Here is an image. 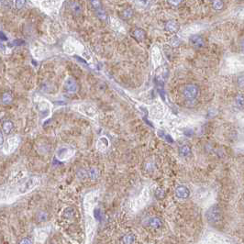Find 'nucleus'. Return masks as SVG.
Listing matches in <instances>:
<instances>
[{"mask_svg": "<svg viewBox=\"0 0 244 244\" xmlns=\"http://www.w3.org/2000/svg\"><path fill=\"white\" fill-rule=\"evenodd\" d=\"M208 223L214 227H217L223 222V214L217 206H212L208 208L206 214Z\"/></svg>", "mask_w": 244, "mask_h": 244, "instance_id": "nucleus-1", "label": "nucleus"}, {"mask_svg": "<svg viewBox=\"0 0 244 244\" xmlns=\"http://www.w3.org/2000/svg\"><path fill=\"white\" fill-rule=\"evenodd\" d=\"M199 93V89L197 87V86L194 85V84H189L187 86L185 87L184 90H183V95L185 97V98L186 100H195Z\"/></svg>", "mask_w": 244, "mask_h": 244, "instance_id": "nucleus-2", "label": "nucleus"}, {"mask_svg": "<svg viewBox=\"0 0 244 244\" xmlns=\"http://www.w3.org/2000/svg\"><path fill=\"white\" fill-rule=\"evenodd\" d=\"M189 41L191 43V45L196 49H200L203 48L206 44V41L204 40V38L200 35H193L190 37Z\"/></svg>", "mask_w": 244, "mask_h": 244, "instance_id": "nucleus-3", "label": "nucleus"}, {"mask_svg": "<svg viewBox=\"0 0 244 244\" xmlns=\"http://www.w3.org/2000/svg\"><path fill=\"white\" fill-rule=\"evenodd\" d=\"M175 196L180 198V199H186L189 196H190V191L189 189L185 186H177L175 190Z\"/></svg>", "mask_w": 244, "mask_h": 244, "instance_id": "nucleus-4", "label": "nucleus"}, {"mask_svg": "<svg viewBox=\"0 0 244 244\" xmlns=\"http://www.w3.org/2000/svg\"><path fill=\"white\" fill-rule=\"evenodd\" d=\"M69 9L72 12V15L76 16V17H79L83 14V8L81 6L80 3L76 2V1H72L70 3L69 5Z\"/></svg>", "mask_w": 244, "mask_h": 244, "instance_id": "nucleus-5", "label": "nucleus"}, {"mask_svg": "<svg viewBox=\"0 0 244 244\" xmlns=\"http://www.w3.org/2000/svg\"><path fill=\"white\" fill-rule=\"evenodd\" d=\"M64 87L67 90V92H69V93H75L78 89V86H77L76 82L71 77L66 79L65 83H64Z\"/></svg>", "mask_w": 244, "mask_h": 244, "instance_id": "nucleus-6", "label": "nucleus"}, {"mask_svg": "<svg viewBox=\"0 0 244 244\" xmlns=\"http://www.w3.org/2000/svg\"><path fill=\"white\" fill-rule=\"evenodd\" d=\"M149 227H150L153 229H159L162 227V221L159 217H150L148 221Z\"/></svg>", "mask_w": 244, "mask_h": 244, "instance_id": "nucleus-7", "label": "nucleus"}, {"mask_svg": "<svg viewBox=\"0 0 244 244\" xmlns=\"http://www.w3.org/2000/svg\"><path fill=\"white\" fill-rule=\"evenodd\" d=\"M164 29L169 32H176L179 30V24L175 20H169L165 23Z\"/></svg>", "mask_w": 244, "mask_h": 244, "instance_id": "nucleus-8", "label": "nucleus"}, {"mask_svg": "<svg viewBox=\"0 0 244 244\" xmlns=\"http://www.w3.org/2000/svg\"><path fill=\"white\" fill-rule=\"evenodd\" d=\"M133 36L134 38L138 41H143L146 38V32L144 30L142 29H135L134 31H133Z\"/></svg>", "mask_w": 244, "mask_h": 244, "instance_id": "nucleus-9", "label": "nucleus"}, {"mask_svg": "<svg viewBox=\"0 0 244 244\" xmlns=\"http://www.w3.org/2000/svg\"><path fill=\"white\" fill-rule=\"evenodd\" d=\"M179 153L182 157H185V158H187L189 156H191L192 154V150H191V148L188 146V145H183L182 147H180L179 149Z\"/></svg>", "mask_w": 244, "mask_h": 244, "instance_id": "nucleus-10", "label": "nucleus"}, {"mask_svg": "<svg viewBox=\"0 0 244 244\" xmlns=\"http://www.w3.org/2000/svg\"><path fill=\"white\" fill-rule=\"evenodd\" d=\"M133 14H134L133 9L130 8H128L121 12V18L123 19H129L133 17Z\"/></svg>", "mask_w": 244, "mask_h": 244, "instance_id": "nucleus-11", "label": "nucleus"}, {"mask_svg": "<svg viewBox=\"0 0 244 244\" xmlns=\"http://www.w3.org/2000/svg\"><path fill=\"white\" fill-rule=\"evenodd\" d=\"M212 7L215 10H221L224 8V3L222 0H213Z\"/></svg>", "mask_w": 244, "mask_h": 244, "instance_id": "nucleus-12", "label": "nucleus"}, {"mask_svg": "<svg viewBox=\"0 0 244 244\" xmlns=\"http://www.w3.org/2000/svg\"><path fill=\"white\" fill-rule=\"evenodd\" d=\"M13 129V123L11 121H6L4 124H3V130L6 134H9L10 133V131L12 130Z\"/></svg>", "mask_w": 244, "mask_h": 244, "instance_id": "nucleus-13", "label": "nucleus"}, {"mask_svg": "<svg viewBox=\"0 0 244 244\" xmlns=\"http://www.w3.org/2000/svg\"><path fill=\"white\" fill-rule=\"evenodd\" d=\"M96 12H97V18H98L100 20H102V21H106V20H107L108 16H107V13L105 12V10H104L103 9H98V10H96Z\"/></svg>", "mask_w": 244, "mask_h": 244, "instance_id": "nucleus-14", "label": "nucleus"}, {"mask_svg": "<svg viewBox=\"0 0 244 244\" xmlns=\"http://www.w3.org/2000/svg\"><path fill=\"white\" fill-rule=\"evenodd\" d=\"M236 105L238 108H244V96L243 95H238L236 97Z\"/></svg>", "mask_w": 244, "mask_h": 244, "instance_id": "nucleus-15", "label": "nucleus"}, {"mask_svg": "<svg viewBox=\"0 0 244 244\" xmlns=\"http://www.w3.org/2000/svg\"><path fill=\"white\" fill-rule=\"evenodd\" d=\"M90 3L95 10H98L102 9V4L100 0H90Z\"/></svg>", "mask_w": 244, "mask_h": 244, "instance_id": "nucleus-16", "label": "nucleus"}, {"mask_svg": "<svg viewBox=\"0 0 244 244\" xmlns=\"http://www.w3.org/2000/svg\"><path fill=\"white\" fill-rule=\"evenodd\" d=\"M2 101H3L4 104H7V105L8 104H10L12 102V97H11V95L9 93L4 94L3 97H2Z\"/></svg>", "mask_w": 244, "mask_h": 244, "instance_id": "nucleus-17", "label": "nucleus"}, {"mask_svg": "<svg viewBox=\"0 0 244 244\" xmlns=\"http://www.w3.org/2000/svg\"><path fill=\"white\" fill-rule=\"evenodd\" d=\"M155 196L158 199H164V196H165V192L162 190V189H161V188H158L155 191Z\"/></svg>", "mask_w": 244, "mask_h": 244, "instance_id": "nucleus-18", "label": "nucleus"}, {"mask_svg": "<svg viewBox=\"0 0 244 244\" xmlns=\"http://www.w3.org/2000/svg\"><path fill=\"white\" fill-rule=\"evenodd\" d=\"M134 240H135V237L133 235H131V234H129V235L125 236L124 239H123V242L124 243H132V242H134Z\"/></svg>", "mask_w": 244, "mask_h": 244, "instance_id": "nucleus-19", "label": "nucleus"}, {"mask_svg": "<svg viewBox=\"0 0 244 244\" xmlns=\"http://www.w3.org/2000/svg\"><path fill=\"white\" fill-rule=\"evenodd\" d=\"M88 175H89V177L91 179H97L98 177V172L97 170H96L95 168H92L89 172H88Z\"/></svg>", "mask_w": 244, "mask_h": 244, "instance_id": "nucleus-20", "label": "nucleus"}, {"mask_svg": "<svg viewBox=\"0 0 244 244\" xmlns=\"http://www.w3.org/2000/svg\"><path fill=\"white\" fill-rule=\"evenodd\" d=\"M237 85L240 88H244V75L239 76L237 79Z\"/></svg>", "mask_w": 244, "mask_h": 244, "instance_id": "nucleus-21", "label": "nucleus"}, {"mask_svg": "<svg viewBox=\"0 0 244 244\" xmlns=\"http://www.w3.org/2000/svg\"><path fill=\"white\" fill-rule=\"evenodd\" d=\"M182 2L183 0H168V3L173 7H178Z\"/></svg>", "mask_w": 244, "mask_h": 244, "instance_id": "nucleus-22", "label": "nucleus"}, {"mask_svg": "<svg viewBox=\"0 0 244 244\" xmlns=\"http://www.w3.org/2000/svg\"><path fill=\"white\" fill-rule=\"evenodd\" d=\"M180 44V39L178 37H174L172 40H171V45L174 46V47H176Z\"/></svg>", "mask_w": 244, "mask_h": 244, "instance_id": "nucleus-23", "label": "nucleus"}, {"mask_svg": "<svg viewBox=\"0 0 244 244\" xmlns=\"http://www.w3.org/2000/svg\"><path fill=\"white\" fill-rule=\"evenodd\" d=\"M26 5V0H16L17 9H22Z\"/></svg>", "mask_w": 244, "mask_h": 244, "instance_id": "nucleus-24", "label": "nucleus"}, {"mask_svg": "<svg viewBox=\"0 0 244 244\" xmlns=\"http://www.w3.org/2000/svg\"><path fill=\"white\" fill-rule=\"evenodd\" d=\"M24 43H25V41H21V40H16V41H13V44H14V45H17V46L22 45V44H24Z\"/></svg>", "mask_w": 244, "mask_h": 244, "instance_id": "nucleus-25", "label": "nucleus"}, {"mask_svg": "<svg viewBox=\"0 0 244 244\" xmlns=\"http://www.w3.org/2000/svg\"><path fill=\"white\" fill-rule=\"evenodd\" d=\"M0 40L1 41H8V37L5 35V33L4 32H2V31H0Z\"/></svg>", "mask_w": 244, "mask_h": 244, "instance_id": "nucleus-26", "label": "nucleus"}, {"mask_svg": "<svg viewBox=\"0 0 244 244\" xmlns=\"http://www.w3.org/2000/svg\"><path fill=\"white\" fill-rule=\"evenodd\" d=\"M239 47H240L241 51H244V39H243V40H241V41H240V43H239Z\"/></svg>", "mask_w": 244, "mask_h": 244, "instance_id": "nucleus-27", "label": "nucleus"}, {"mask_svg": "<svg viewBox=\"0 0 244 244\" xmlns=\"http://www.w3.org/2000/svg\"><path fill=\"white\" fill-rule=\"evenodd\" d=\"M185 134H186V136H192L193 135V131L192 130H186L185 131Z\"/></svg>", "mask_w": 244, "mask_h": 244, "instance_id": "nucleus-28", "label": "nucleus"}, {"mask_svg": "<svg viewBox=\"0 0 244 244\" xmlns=\"http://www.w3.org/2000/svg\"><path fill=\"white\" fill-rule=\"evenodd\" d=\"M3 141H4V138H3L2 134L0 133V144H2V143H3Z\"/></svg>", "mask_w": 244, "mask_h": 244, "instance_id": "nucleus-29", "label": "nucleus"}, {"mask_svg": "<svg viewBox=\"0 0 244 244\" xmlns=\"http://www.w3.org/2000/svg\"><path fill=\"white\" fill-rule=\"evenodd\" d=\"M4 50H5V46H4L2 43H0V51H4Z\"/></svg>", "mask_w": 244, "mask_h": 244, "instance_id": "nucleus-30", "label": "nucleus"}, {"mask_svg": "<svg viewBox=\"0 0 244 244\" xmlns=\"http://www.w3.org/2000/svg\"><path fill=\"white\" fill-rule=\"evenodd\" d=\"M139 2H140V3H143V4H145V3L147 2V0H139Z\"/></svg>", "mask_w": 244, "mask_h": 244, "instance_id": "nucleus-31", "label": "nucleus"}, {"mask_svg": "<svg viewBox=\"0 0 244 244\" xmlns=\"http://www.w3.org/2000/svg\"><path fill=\"white\" fill-rule=\"evenodd\" d=\"M2 1H3V0H0V3H1V2H2Z\"/></svg>", "mask_w": 244, "mask_h": 244, "instance_id": "nucleus-32", "label": "nucleus"}, {"mask_svg": "<svg viewBox=\"0 0 244 244\" xmlns=\"http://www.w3.org/2000/svg\"><path fill=\"white\" fill-rule=\"evenodd\" d=\"M237 1H242V0H237Z\"/></svg>", "mask_w": 244, "mask_h": 244, "instance_id": "nucleus-33", "label": "nucleus"}]
</instances>
